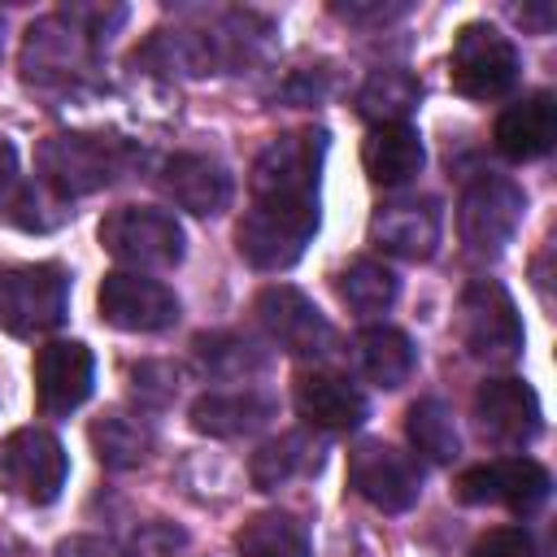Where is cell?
<instances>
[{"label": "cell", "mask_w": 557, "mask_h": 557, "mask_svg": "<svg viewBox=\"0 0 557 557\" xmlns=\"http://www.w3.org/2000/svg\"><path fill=\"white\" fill-rule=\"evenodd\" d=\"M422 100V87L409 70L400 65H383V70H370V78L361 83L357 91V113L374 126H396L405 122Z\"/></svg>", "instance_id": "cell-23"}, {"label": "cell", "mask_w": 557, "mask_h": 557, "mask_svg": "<svg viewBox=\"0 0 557 557\" xmlns=\"http://www.w3.org/2000/svg\"><path fill=\"white\" fill-rule=\"evenodd\" d=\"M522 209H527V196H522V187L513 178H505V174H479L461 191V205H457L461 244L474 257L505 252V244L513 239V231L522 222Z\"/></svg>", "instance_id": "cell-8"}, {"label": "cell", "mask_w": 557, "mask_h": 557, "mask_svg": "<svg viewBox=\"0 0 557 557\" xmlns=\"http://www.w3.org/2000/svg\"><path fill=\"white\" fill-rule=\"evenodd\" d=\"M257 318L270 331V339L292 357H326L335 348L331 322L318 313V305L305 292L287 283H274L257 296Z\"/></svg>", "instance_id": "cell-13"}, {"label": "cell", "mask_w": 557, "mask_h": 557, "mask_svg": "<svg viewBox=\"0 0 557 557\" xmlns=\"http://www.w3.org/2000/svg\"><path fill=\"white\" fill-rule=\"evenodd\" d=\"M191 348H196V366H200V374H209V379H244V374L265 370V352H261L252 339L235 335V331L200 335Z\"/></svg>", "instance_id": "cell-29"}, {"label": "cell", "mask_w": 557, "mask_h": 557, "mask_svg": "<svg viewBox=\"0 0 557 557\" xmlns=\"http://www.w3.org/2000/svg\"><path fill=\"white\" fill-rule=\"evenodd\" d=\"M35 165L48 191H57L61 200L74 196H91L100 187H109L126 165H131V148L117 135H48L35 148Z\"/></svg>", "instance_id": "cell-1"}, {"label": "cell", "mask_w": 557, "mask_h": 557, "mask_svg": "<svg viewBox=\"0 0 557 557\" xmlns=\"http://www.w3.org/2000/svg\"><path fill=\"white\" fill-rule=\"evenodd\" d=\"M470 557H535V540L522 527H496L470 548Z\"/></svg>", "instance_id": "cell-32"}, {"label": "cell", "mask_w": 557, "mask_h": 557, "mask_svg": "<svg viewBox=\"0 0 557 557\" xmlns=\"http://www.w3.org/2000/svg\"><path fill=\"white\" fill-rule=\"evenodd\" d=\"M492 139H496V148L509 161H535V157H544L553 148V139H557V100H553V91H531V96L513 100L496 117Z\"/></svg>", "instance_id": "cell-19"}, {"label": "cell", "mask_w": 557, "mask_h": 557, "mask_svg": "<svg viewBox=\"0 0 557 557\" xmlns=\"http://www.w3.org/2000/svg\"><path fill=\"white\" fill-rule=\"evenodd\" d=\"M100 244L109 257L135 270H170L183 261V226L174 222V213L152 205H122L104 213Z\"/></svg>", "instance_id": "cell-5"}, {"label": "cell", "mask_w": 557, "mask_h": 557, "mask_svg": "<svg viewBox=\"0 0 557 557\" xmlns=\"http://www.w3.org/2000/svg\"><path fill=\"white\" fill-rule=\"evenodd\" d=\"M518 17H522L527 26H535V30H548V22H553V4H535V9H518Z\"/></svg>", "instance_id": "cell-37"}, {"label": "cell", "mask_w": 557, "mask_h": 557, "mask_svg": "<svg viewBox=\"0 0 557 557\" xmlns=\"http://www.w3.org/2000/svg\"><path fill=\"white\" fill-rule=\"evenodd\" d=\"M440 205L435 200H387L370 218L374 248L400 257V261H426L440 248Z\"/></svg>", "instance_id": "cell-17"}, {"label": "cell", "mask_w": 557, "mask_h": 557, "mask_svg": "<svg viewBox=\"0 0 557 557\" xmlns=\"http://www.w3.org/2000/svg\"><path fill=\"white\" fill-rule=\"evenodd\" d=\"M448 83L466 100H496L518 83V48L492 22H466L448 52Z\"/></svg>", "instance_id": "cell-4"}, {"label": "cell", "mask_w": 557, "mask_h": 557, "mask_svg": "<svg viewBox=\"0 0 557 557\" xmlns=\"http://www.w3.org/2000/svg\"><path fill=\"white\" fill-rule=\"evenodd\" d=\"M405 431H409V444L426 457V461H453L457 457V426H453V413L440 396H422L409 405L405 413Z\"/></svg>", "instance_id": "cell-30"}, {"label": "cell", "mask_w": 557, "mask_h": 557, "mask_svg": "<svg viewBox=\"0 0 557 557\" xmlns=\"http://www.w3.org/2000/svg\"><path fill=\"white\" fill-rule=\"evenodd\" d=\"M161 191L187 209V213H200V218H213L231 205V174L222 170V161L213 157H200V152H178L161 165L157 174Z\"/></svg>", "instance_id": "cell-18"}, {"label": "cell", "mask_w": 557, "mask_h": 557, "mask_svg": "<svg viewBox=\"0 0 557 557\" xmlns=\"http://www.w3.org/2000/svg\"><path fill=\"white\" fill-rule=\"evenodd\" d=\"M318 231V200H252L235 226L239 257L252 270H287Z\"/></svg>", "instance_id": "cell-2"}, {"label": "cell", "mask_w": 557, "mask_h": 557, "mask_svg": "<svg viewBox=\"0 0 557 557\" xmlns=\"http://www.w3.org/2000/svg\"><path fill=\"white\" fill-rule=\"evenodd\" d=\"M331 9L344 22H387V17L405 13V4H331Z\"/></svg>", "instance_id": "cell-34"}, {"label": "cell", "mask_w": 557, "mask_h": 557, "mask_svg": "<svg viewBox=\"0 0 557 557\" xmlns=\"http://www.w3.org/2000/svg\"><path fill=\"white\" fill-rule=\"evenodd\" d=\"M548 470L531 457H500V461H483L461 470L457 479V496L466 505H505L513 513H531L548 500Z\"/></svg>", "instance_id": "cell-12"}, {"label": "cell", "mask_w": 557, "mask_h": 557, "mask_svg": "<svg viewBox=\"0 0 557 557\" xmlns=\"http://www.w3.org/2000/svg\"><path fill=\"white\" fill-rule=\"evenodd\" d=\"M57 557H117V548L96 540V535H74V540H65L57 548Z\"/></svg>", "instance_id": "cell-35"}, {"label": "cell", "mask_w": 557, "mask_h": 557, "mask_svg": "<svg viewBox=\"0 0 557 557\" xmlns=\"http://www.w3.org/2000/svg\"><path fill=\"white\" fill-rule=\"evenodd\" d=\"M296 413L322 431H352L366 422V396L331 370H305L296 379Z\"/></svg>", "instance_id": "cell-20"}, {"label": "cell", "mask_w": 557, "mask_h": 557, "mask_svg": "<svg viewBox=\"0 0 557 557\" xmlns=\"http://www.w3.org/2000/svg\"><path fill=\"white\" fill-rule=\"evenodd\" d=\"M13 191L0 200V218L22 226V231H52L65 222V200L57 191H48L44 183H9Z\"/></svg>", "instance_id": "cell-31"}, {"label": "cell", "mask_w": 557, "mask_h": 557, "mask_svg": "<svg viewBox=\"0 0 557 557\" xmlns=\"http://www.w3.org/2000/svg\"><path fill=\"white\" fill-rule=\"evenodd\" d=\"M348 483L361 500H370L383 513H405L422 492L418 466L383 440H361L348 453Z\"/></svg>", "instance_id": "cell-11"}, {"label": "cell", "mask_w": 557, "mask_h": 557, "mask_svg": "<svg viewBox=\"0 0 557 557\" xmlns=\"http://www.w3.org/2000/svg\"><path fill=\"white\" fill-rule=\"evenodd\" d=\"M91 48H96V35L87 26H78L65 9L52 17H39L22 44V78L35 87L70 83L78 70H87Z\"/></svg>", "instance_id": "cell-10"}, {"label": "cell", "mask_w": 557, "mask_h": 557, "mask_svg": "<svg viewBox=\"0 0 557 557\" xmlns=\"http://www.w3.org/2000/svg\"><path fill=\"white\" fill-rule=\"evenodd\" d=\"M426 152H422V139L409 122H396V126H374L361 144V165L370 174V183L379 187H400L409 183L418 170H422Z\"/></svg>", "instance_id": "cell-22"}, {"label": "cell", "mask_w": 557, "mask_h": 557, "mask_svg": "<svg viewBox=\"0 0 557 557\" xmlns=\"http://www.w3.org/2000/svg\"><path fill=\"white\" fill-rule=\"evenodd\" d=\"M322 152H326L322 131H292L270 139L248 174L252 200H318Z\"/></svg>", "instance_id": "cell-7"}, {"label": "cell", "mask_w": 557, "mask_h": 557, "mask_svg": "<svg viewBox=\"0 0 557 557\" xmlns=\"http://www.w3.org/2000/svg\"><path fill=\"white\" fill-rule=\"evenodd\" d=\"M91 448H96V457L109 466V470H131V466H139L144 457H148V444H152V435H148V426L139 422V418H131V413H100L96 422H91Z\"/></svg>", "instance_id": "cell-27"}, {"label": "cell", "mask_w": 557, "mask_h": 557, "mask_svg": "<svg viewBox=\"0 0 557 557\" xmlns=\"http://www.w3.org/2000/svg\"><path fill=\"white\" fill-rule=\"evenodd\" d=\"M457 335L474 361L509 366L522 352V318L496 278H474L457 300Z\"/></svg>", "instance_id": "cell-3"}, {"label": "cell", "mask_w": 557, "mask_h": 557, "mask_svg": "<svg viewBox=\"0 0 557 557\" xmlns=\"http://www.w3.org/2000/svg\"><path fill=\"white\" fill-rule=\"evenodd\" d=\"M96 383V357L78 339H52L35 352V400L48 418H61L78 409L91 396Z\"/></svg>", "instance_id": "cell-16"}, {"label": "cell", "mask_w": 557, "mask_h": 557, "mask_svg": "<svg viewBox=\"0 0 557 557\" xmlns=\"http://www.w3.org/2000/svg\"><path fill=\"white\" fill-rule=\"evenodd\" d=\"M318 440H309L305 431H287V435H278V440H270V444H261L257 453H252V461H248V474H252V483L261 487V492H274V487H283L287 479H296L300 470H309V466H318Z\"/></svg>", "instance_id": "cell-26"}, {"label": "cell", "mask_w": 557, "mask_h": 557, "mask_svg": "<svg viewBox=\"0 0 557 557\" xmlns=\"http://www.w3.org/2000/svg\"><path fill=\"white\" fill-rule=\"evenodd\" d=\"M178 544H183V531H174V527H165V522H148V527L135 535V553H139V557H170Z\"/></svg>", "instance_id": "cell-33"}, {"label": "cell", "mask_w": 557, "mask_h": 557, "mask_svg": "<svg viewBox=\"0 0 557 557\" xmlns=\"http://www.w3.org/2000/svg\"><path fill=\"white\" fill-rule=\"evenodd\" d=\"M274 418V400L244 387V392H205L191 405V426L200 435L213 440H235V435H252L257 426H265Z\"/></svg>", "instance_id": "cell-21"}, {"label": "cell", "mask_w": 557, "mask_h": 557, "mask_svg": "<svg viewBox=\"0 0 557 557\" xmlns=\"http://www.w3.org/2000/svg\"><path fill=\"white\" fill-rule=\"evenodd\" d=\"M70 278L57 261L17 265L0 274V326L9 335H44L65 322Z\"/></svg>", "instance_id": "cell-6"}, {"label": "cell", "mask_w": 557, "mask_h": 557, "mask_svg": "<svg viewBox=\"0 0 557 557\" xmlns=\"http://www.w3.org/2000/svg\"><path fill=\"white\" fill-rule=\"evenodd\" d=\"M65 448L39 426H22L0 440V487L26 505H52L65 487Z\"/></svg>", "instance_id": "cell-9"}, {"label": "cell", "mask_w": 557, "mask_h": 557, "mask_svg": "<svg viewBox=\"0 0 557 557\" xmlns=\"http://www.w3.org/2000/svg\"><path fill=\"white\" fill-rule=\"evenodd\" d=\"M100 318L117 331H165L178 322V300L165 283L157 278H144V274H126V270H113L104 274L100 283Z\"/></svg>", "instance_id": "cell-14"}, {"label": "cell", "mask_w": 557, "mask_h": 557, "mask_svg": "<svg viewBox=\"0 0 557 557\" xmlns=\"http://www.w3.org/2000/svg\"><path fill=\"white\" fill-rule=\"evenodd\" d=\"M474 418H479V431L496 448H527L544 426L540 396L522 379H487V383H479Z\"/></svg>", "instance_id": "cell-15"}, {"label": "cell", "mask_w": 557, "mask_h": 557, "mask_svg": "<svg viewBox=\"0 0 557 557\" xmlns=\"http://www.w3.org/2000/svg\"><path fill=\"white\" fill-rule=\"evenodd\" d=\"M13 174H17V152H13V144L0 135V187H9Z\"/></svg>", "instance_id": "cell-36"}, {"label": "cell", "mask_w": 557, "mask_h": 557, "mask_svg": "<svg viewBox=\"0 0 557 557\" xmlns=\"http://www.w3.org/2000/svg\"><path fill=\"white\" fill-rule=\"evenodd\" d=\"M335 287H339V300H344L352 313H361V318H374V313L392 309V300H396V292H400L396 274H392L383 261H370V257L344 265L339 278H335Z\"/></svg>", "instance_id": "cell-28"}, {"label": "cell", "mask_w": 557, "mask_h": 557, "mask_svg": "<svg viewBox=\"0 0 557 557\" xmlns=\"http://www.w3.org/2000/svg\"><path fill=\"white\" fill-rule=\"evenodd\" d=\"M413 361H418L413 339L396 326H366L357 335V366L379 387H400L413 374Z\"/></svg>", "instance_id": "cell-25"}, {"label": "cell", "mask_w": 557, "mask_h": 557, "mask_svg": "<svg viewBox=\"0 0 557 557\" xmlns=\"http://www.w3.org/2000/svg\"><path fill=\"white\" fill-rule=\"evenodd\" d=\"M235 553L239 557H309V531L296 513L265 509L235 531Z\"/></svg>", "instance_id": "cell-24"}]
</instances>
